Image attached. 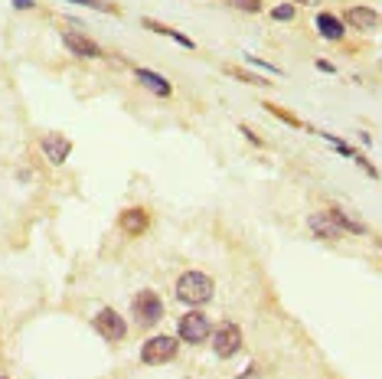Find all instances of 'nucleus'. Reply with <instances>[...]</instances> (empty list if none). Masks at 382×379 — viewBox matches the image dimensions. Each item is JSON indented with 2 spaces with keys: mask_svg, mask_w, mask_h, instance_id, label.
Instances as JSON below:
<instances>
[{
  "mask_svg": "<svg viewBox=\"0 0 382 379\" xmlns=\"http://www.w3.org/2000/svg\"><path fill=\"white\" fill-rule=\"evenodd\" d=\"M307 226H311V232L320 236L323 242H337V239H343V229L337 226V220H333L330 213H311V216H307Z\"/></svg>",
  "mask_w": 382,
  "mask_h": 379,
  "instance_id": "6e6552de",
  "label": "nucleus"
},
{
  "mask_svg": "<svg viewBox=\"0 0 382 379\" xmlns=\"http://www.w3.org/2000/svg\"><path fill=\"white\" fill-rule=\"evenodd\" d=\"M317 33L323 40H343V20L333 13H317Z\"/></svg>",
  "mask_w": 382,
  "mask_h": 379,
  "instance_id": "f8f14e48",
  "label": "nucleus"
},
{
  "mask_svg": "<svg viewBox=\"0 0 382 379\" xmlns=\"http://www.w3.org/2000/svg\"><path fill=\"white\" fill-rule=\"evenodd\" d=\"M62 43H66V50L72 52V56H79V60H102V46L92 43L85 33L66 30V33H62Z\"/></svg>",
  "mask_w": 382,
  "mask_h": 379,
  "instance_id": "0eeeda50",
  "label": "nucleus"
},
{
  "mask_svg": "<svg viewBox=\"0 0 382 379\" xmlns=\"http://www.w3.org/2000/svg\"><path fill=\"white\" fill-rule=\"evenodd\" d=\"M297 17V7H291V4H278V7L272 10V20H278V23H284V20H294Z\"/></svg>",
  "mask_w": 382,
  "mask_h": 379,
  "instance_id": "dca6fc26",
  "label": "nucleus"
},
{
  "mask_svg": "<svg viewBox=\"0 0 382 379\" xmlns=\"http://www.w3.org/2000/svg\"><path fill=\"white\" fill-rule=\"evenodd\" d=\"M121 229H125V232H131V236H141V232H144L147 229V213L144 210H125L121 213Z\"/></svg>",
  "mask_w": 382,
  "mask_h": 379,
  "instance_id": "ddd939ff",
  "label": "nucleus"
},
{
  "mask_svg": "<svg viewBox=\"0 0 382 379\" xmlns=\"http://www.w3.org/2000/svg\"><path fill=\"white\" fill-rule=\"evenodd\" d=\"M13 4H17V10H30V7H33V0H13Z\"/></svg>",
  "mask_w": 382,
  "mask_h": 379,
  "instance_id": "6ab92c4d",
  "label": "nucleus"
},
{
  "mask_svg": "<svg viewBox=\"0 0 382 379\" xmlns=\"http://www.w3.org/2000/svg\"><path fill=\"white\" fill-rule=\"evenodd\" d=\"M134 317H137V324H144V327L157 324V320L163 317V304H161V298L144 288V291H141V295L134 298Z\"/></svg>",
  "mask_w": 382,
  "mask_h": 379,
  "instance_id": "423d86ee",
  "label": "nucleus"
},
{
  "mask_svg": "<svg viewBox=\"0 0 382 379\" xmlns=\"http://www.w3.org/2000/svg\"><path fill=\"white\" fill-rule=\"evenodd\" d=\"M177 337H167V334H157V337H151L144 346H141V360L147 363V366H161V363H170L173 356H177Z\"/></svg>",
  "mask_w": 382,
  "mask_h": 379,
  "instance_id": "f03ea898",
  "label": "nucleus"
},
{
  "mask_svg": "<svg viewBox=\"0 0 382 379\" xmlns=\"http://www.w3.org/2000/svg\"><path fill=\"white\" fill-rule=\"evenodd\" d=\"M236 10H242V13H258L262 10V0H229Z\"/></svg>",
  "mask_w": 382,
  "mask_h": 379,
  "instance_id": "f3484780",
  "label": "nucleus"
},
{
  "mask_svg": "<svg viewBox=\"0 0 382 379\" xmlns=\"http://www.w3.org/2000/svg\"><path fill=\"white\" fill-rule=\"evenodd\" d=\"M134 79H137V82H141V85H144L147 92H154V95H163V98H167V95L173 92V85H170L163 76H157V72H151V69H134Z\"/></svg>",
  "mask_w": 382,
  "mask_h": 379,
  "instance_id": "9d476101",
  "label": "nucleus"
},
{
  "mask_svg": "<svg viewBox=\"0 0 382 379\" xmlns=\"http://www.w3.org/2000/svg\"><path fill=\"white\" fill-rule=\"evenodd\" d=\"M212 350H216V356H222V360L236 356L238 350H242V330H238L236 324H222V327L212 334Z\"/></svg>",
  "mask_w": 382,
  "mask_h": 379,
  "instance_id": "20e7f679",
  "label": "nucleus"
},
{
  "mask_svg": "<svg viewBox=\"0 0 382 379\" xmlns=\"http://www.w3.org/2000/svg\"><path fill=\"white\" fill-rule=\"evenodd\" d=\"M330 216L337 220V226L343 229V232H353V236H366V226L363 222H357L349 213H343V210H330Z\"/></svg>",
  "mask_w": 382,
  "mask_h": 379,
  "instance_id": "4468645a",
  "label": "nucleus"
},
{
  "mask_svg": "<svg viewBox=\"0 0 382 379\" xmlns=\"http://www.w3.org/2000/svg\"><path fill=\"white\" fill-rule=\"evenodd\" d=\"M95 330L102 334L105 340H111V344H118V340H125V334H127V324L121 320V314L118 311H111V307H105V311H98L95 314Z\"/></svg>",
  "mask_w": 382,
  "mask_h": 379,
  "instance_id": "39448f33",
  "label": "nucleus"
},
{
  "mask_svg": "<svg viewBox=\"0 0 382 379\" xmlns=\"http://www.w3.org/2000/svg\"><path fill=\"white\" fill-rule=\"evenodd\" d=\"M69 4H79V7H95V10H115L111 4H105V0H69Z\"/></svg>",
  "mask_w": 382,
  "mask_h": 379,
  "instance_id": "a211bd4d",
  "label": "nucleus"
},
{
  "mask_svg": "<svg viewBox=\"0 0 382 379\" xmlns=\"http://www.w3.org/2000/svg\"><path fill=\"white\" fill-rule=\"evenodd\" d=\"M209 330H212L209 317H206V314H199V311L183 314V317H180V324H177L180 340H187V344H203V340L209 337Z\"/></svg>",
  "mask_w": 382,
  "mask_h": 379,
  "instance_id": "7ed1b4c3",
  "label": "nucleus"
},
{
  "mask_svg": "<svg viewBox=\"0 0 382 379\" xmlns=\"http://www.w3.org/2000/svg\"><path fill=\"white\" fill-rule=\"evenodd\" d=\"M347 23L357 26V30H373V26L379 23V13H376L373 7H363V4H357V7L347 10Z\"/></svg>",
  "mask_w": 382,
  "mask_h": 379,
  "instance_id": "9b49d317",
  "label": "nucleus"
},
{
  "mask_svg": "<svg viewBox=\"0 0 382 379\" xmlns=\"http://www.w3.org/2000/svg\"><path fill=\"white\" fill-rule=\"evenodd\" d=\"M294 4H320V0H294Z\"/></svg>",
  "mask_w": 382,
  "mask_h": 379,
  "instance_id": "aec40b11",
  "label": "nucleus"
},
{
  "mask_svg": "<svg viewBox=\"0 0 382 379\" xmlns=\"http://www.w3.org/2000/svg\"><path fill=\"white\" fill-rule=\"evenodd\" d=\"M69 151H72V141L62 135H50V137H42V154L52 160V164H66Z\"/></svg>",
  "mask_w": 382,
  "mask_h": 379,
  "instance_id": "1a4fd4ad",
  "label": "nucleus"
},
{
  "mask_svg": "<svg viewBox=\"0 0 382 379\" xmlns=\"http://www.w3.org/2000/svg\"><path fill=\"white\" fill-rule=\"evenodd\" d=\"M212 291H216V285H212V278L203 275V271H187V275L177 278V298L183 304L199 307V304H206L212 298Z\"/></svg>",
  "mask_w": 382,
  "mask_h": 379,
  "instance_id": "f257e3e1",
  "label": "nucleus"
},
{
  "mask_svg": "<svg viewBox=\"0 0 382 379\" xmlns=\"http://www.w3.org/2000/svg\"><path fill=\"white\" fill-rule=\"evenodd\" d=\"M144 26L147 30H154V33H163V36H170V40H177L180 46H187V50H193V40L183 36V33H177V30H170V26H161V23H154V20H144Z\"/></svg>",
  "mask_w": 382,
  "mask_h": 379,
  "instance_id": "2eb2a0df",
  "label": "nucleus"
}]
</instances>
